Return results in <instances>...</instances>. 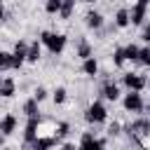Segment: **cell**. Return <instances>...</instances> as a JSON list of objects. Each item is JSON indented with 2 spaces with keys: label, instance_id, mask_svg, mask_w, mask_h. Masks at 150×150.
<instances>
[{
  "label": "cell",
  "instance_id": "1",
  "mask_svg": "<svg viewBox=\"0 0 150 150\" xmlns=\"http://www.w3.org/2000/svg\"><path fill=\"white\" fill-rule=\"evenodd\" d=\"M127 134H129V138H131L136 145H143L145 138H150V120L143 117V120L131 122V124L127 127Z\"/></svg>",
  "mask_w": 150,
  "mask_h": 150
},
{
  "label": "cell",
  "instance_id": "2",
  "mask_svg": "<svg viewBox=\"0 0 150 150\" xmlns=\"http://www.w3.org/2000/svg\"><path fill=\"white\" fill-rule=\"evenodd\" d=\"M40 42H42V45H47V49H49L52 54H61V52L66 49V42H68V38H66L63 33L42 30V33H40Z\"/></svg>",
  "mask_w": 150,
  "mask_h": 150
},
{
  "label": "cell",
  "instance_id": "3",
  "mask_svg": "<svg viewBox=\"0 0 150 150\" xmlns=\"http://www.w3.org/2000/svg\"><path fill=\"white\" fill-rule=\"evenodd\" d=\"M84 120H87L89 124H103V122L108 120V110H105V105H103L101 101L89 103L87 110H84Z\"/></svg>",
  "mask_w": 150,
  "mask_h": 150
},
{
  "label": "cell",
  "instance_id": "4",
  "mask_svg": "<svg viewBox=\"0 0 150 150\" xmlns=\"http://www.w3.org/2000/svg\"><path fill=\"white\" fill-rule=\"evenodd\" d=\"M122 84L129 89V91H143L148 87V80L138 73H124L122 75Z\"/></svg>",
  "mask_w": 150,
  "mask_h": 150
},
{
  "label": "cell",
  "instance_id": "5",
  "mask_svg": "<svg viewBox=\"0 0 150 150\" xmlns=\"http://www.w3.org/2000/svg\"><path fill=\"white\" fill-rule=\"evenodd\" d=\"M122 105H124V110H127V112H143V108H145L141 91H129V94H124Z\"/></svg>",
  "mask_w": 150,
  "mask_h": 150
},
{
  "label": "cell",
  "instance_id": "6",
  "mask_svg": "<svg viewBox=\"0 0 150 150\" xmlns=\"http://www.w3.org/2000/svg\"><path fill=\"white\" fill-rule=\"evenodd\" d=\"M77 150H105V141L103 138H96L91 131H84L82 138H80Z\"/></svg>",
  "mask_w": 150,
  "mask_h": 150
},
{
  "label": "cell",
  "instance_id": "7",
  "mask_svg": "<svg viewBox=\"0 0 150 150\" xmlns=\"http://www.w3.org/2000/svg\"><path fill=\"white\" fill-rule=\"evenodd\" d=\"M26 52H28V42L19 40L14 45V52H12V68H21L26 63Z\"/></svg>",
  "mask_w": 150,
  "mask_h": 150
},
{
  "label": "cell",
  "instance_id": "8",
  "mask_svg": "<svg viewBox=\"0 0 150 150\" xmlns=\"http://www.w3.org/2000/svg\"><path fill=\"white\" fill-rule=\"evenodd\" d=\"M145 12H148V7L141 5V2H136V5L129 9V21H131L134 26H143V23H145Z\"/></svg>",
  "mask_w": 150,
  "mask_h": 150
},
{
  "label": "cell",
  "instance_id": "9",
  "mask_svg": "<svg viewBox=\"0 0 150 150\" xmlns=\"http://www.w3.org/2000/svg\"><path fill=\"white\" fill-rule=\"evenodd\" d=\"M38 127H40V115L38 117H28L26 131H23V143H33L38 138Z\"/></svg>",
  "mask_w": 150,
  "mask_h": 150
},
{
  "label": "cell",
  "instance_id": "10",
  "mask_svg": "<svg viewBox=\"0 0 150 150\" xmlns=\"http://www.w3.org/2000/svg\"><path fill=\"white\" fill-rule=\"evenodd\" d=\"M84 23H87V28L101 30V28H103V14L96 12V9H89V12L84 14Z\"/></svg>",
  "mask_w": 150,
  "mask_h": 150
},
{
  "label": "cell",
  "instance_id": "11",
  "mask_svg": "<svg viewBox=\"0 0 150 150\" xmlns=\"http://www.w3.org/2000/svg\"><path fill=\"white\" fill-rule=\"evenodd\" d=\"M101 96H103L105 101H117V98H120V87H117L112 80H105L103 87H101Z\"/></svg>",
  "mask_w": 150,
  "mask_h": 150
},
{
  "label": "cell",
  "instance_id": "12",
  "mask_svg": "<svg viewBox=\"0 0 150 150\" xmlns=\"http://www.w3.org/2000/svg\"><path fill=\"white\" fill-rule=\"evenodd\" d=\"M14 131H16V115L7 112V115L0 120V134H2V136H12Z\"/></svg>",
  "mask_w": 150,
  "mask_h": 150
},
{
  "label": "cell",
  "instance_id": "13",
  "mask_svg": "<svg viewBox=\"0 0 150 150\" xmlns=\"http://www.w3.org/2000/svg\"><path fill=\"white\" fill-rule=\"evenodd\" d=\"M59 141H56V136H38L33 143H30V148L33 150H49V148H54Z\"/></svg>",
  "mask_w": 150,
  "mask_h": 150
},
{
  "label": "cell",
  "instance_id": "14",
  "mask_svg": "<svg viewBox=\"0 0 150 150\" xmlns=\"http://www.w3.org/2000/svg\"><path fill=\"white\" fill-rule=\"evenodd\" d=\"M14 94H16V82H14L12 77H5L2 84H0V96H2V98H12Z\"/></svg>",
  "mask_w": 150,
  "mask_h": 150
},
{
  "label": "cell",
  "instance_id": "15",
  "mask_svg": "<svg viewBox=\"0 0 150 150\" xmlns=\"http://www.w3.org/2000/svg\"><path fill=\"white\" fill-rule=\"evenodd\" d=\"M82 73L89 75V77H96V73H98V63H96L94 56H89V59L82 61Z\"/></svg>",
  "mask_w": 150,
  "mask_h": 150
},
{
  "label": "cell",
  "instance_id": "16",
  "mask_svg": "<svg viewBox=\"0 0 150 150\" xmlns=\"http://www.w3.org/2000/svg\"><path fill=\"white\" fill-rule=\"evenodd\" d=\"M131 21H129V9L127 7H122V9H117L115 12V26L117 28H127Z\"/></svg>",
  "mask_w": 150,
  "mask_h": 150
},
{
  "label": "cell",
  "instance_id": "17",
  "mask_svg": "<svg viewBox=\"0 0 150 150\" xmlns=\"http://www.w3.org/2000/svg\"><path fill=\"white\" fill-rule=\"evenodd\" d=\"M26 61H28V63H38V61H40V42H30V45H28Z\"/></svg>",
  "mask_w": 150,
  "mask_h": 150
},
{
  "label": "cell",
  "instance_id": "18",
  "mask_svg": "<svg viewBox=\"0 0 150 150\" xmlns=\"http://www.w3.org/2000/svg\"><path fill=\"white\" fill-rule=\"evenodd\" d=\"M73 9H75V0H61L59 16H61V19H70V16H73Z\"/></svg>",
  "mask_w": 150,
  "mask_h": 150
},
{
  "label": "cell",
  "instance_id": "19",
  "mask_svg": "<svg viewBox=\"0 0 150 150\" xmlns=\"http://www.w3.org/2000/svg\"><path fill=\"white\" fill-rule=\"evenodd\" d=\"M21 110H23V115H26V117H38V112H40V110H38V101H35V98H28V101L23 103V108H21Z\"/></svg>",
  "mask_w": 150,
  "mask_h": 150
},
{
  "label": "cell",
  "instance_id": "20",
  "mask_svg": "<svg viewBox=\"0 0 150 150\" xmlns=\"http://www.w3.org/2000/svg\"><path fill=\"white\" fill-rule=\"evenodd\" d=\"M77 56H80L82 61L91 56V45H89L87 40H80V42H77Z\"/></svg>",
  "mask_w": 150,
  "mask_h": 150
},
{
  "label": "cell",
  "instance_id": "21",
  "mask_svg": "<svg viewBox=\"0 0 150 150\" xmlns=\"http://www.w3.org/2000/svg\"><path fill=\"white\" fill-rule=\"evenodd\" d=\"M52 98H54V103H56V105H63V103H66V98H68L66 87H56V89H54V94H52Z\"/></svg>",
  "mask_w": 150,
  "mask_h": 150
},
{
  "label": "cell",
  "instance_id": "22",
  "mask_svg": "<svg viewBox=\"0 0 150 150\" xmlns=\"http://www.w3.org/2000/svg\"><path fill=\"white\" fill-rule=\"evenodd\" d=\"M68 134H70V124H68V122H59V124H56V129H54V136H56V141L66 138Z\"/></svg>",
  "mask_w": 150,
  "mask_h": 150
},
{
  "label": "cell",
  "instance_id": "23",
  "mask_svg": "<svg viewBox=\"0 0 150 150\" xmlns=\"http://www.w3.org/2000/svg\"><path fill=\"white\" fill-rule=\"evenodd\" d=\"M136 63H141V66H150V45H145V47L138 49V59H136Z\"/></svg>",
  "mask_w": 150,
  "mask_h": 150
},
{
  "label": "cell",
  "instance_id": "24",
  "mask_svg": "<svg viewBox=\"0 0 150 150\" xmlns=\"http://www.w3.org/2000/svg\"><path fill=\"white\" fill-rule=\"evenodd\" d=\"M112 63H115L117 68H122V66L127 63V56H124V47H117V49L112 52Z\"/></svg>",
  "mask_w": 150,
  "mask_h": 150
},
{
  "label": "cell",
  "instance_id": "25",
  "mask_svg": "<svg viewBox=\"0 0 150 150\" xmlns=\"http://www.w3.org/2000/svg\"><path fill=\"white\" fill-rule=\"evenodd\" d=\"M138 49H141V47H136V45H127V47H124V56H127V61L136 63V59H138Z\"/></svg>",
  "mask_w": 150,
  "mask_h": 150
},
{
  "label": "cell",
  "instance_id": "26",
  "mask_svg": "<svg viewBox=\"0 0 150 150\" xmlns=\"http://www.w3.org/2000/svg\"><path fill=\"white\" fill-rule=\"evenodd\" d=\"M9 68H12V54L0 49V73L2 70H9Z\"/></svg>",
  "mask_w": 150,
  "mask_h": 150
},
{
  "label": "cell",
  "instance_id": "27",
  "mask_svg": "<svg viewBox=\"0 0 150 150\" xmlns=\"http://www.w3.org/2000/svg\"><path fill=\"white\" fill-rule=\"evenodd\" d=\"M59 9H61V0H47L45 2V12L47 14H59Z\"/></svg>",
  "mask_w": 150,
  "mask_h": 150
},
{
  "label": "cell",
  "instance_id": "28",
  "mask_svg": "<svg viewBox=\"0 0 150 150\" xmlns=\"http://www.w3.org/2000/svg\"><path fill=\"white\" fill-rule=\"evenodd\" d=\"M33 98H35L38 103H40V101H45V98H47V89H45V87H35V91H33Z\"/></svg>",
  "mask_w": 150,
  "mask_h": 150
},
{
  "label": "cell",
  "instance_id": "29",
  "mask_svg": "<svg viewBox=\"0 0 150 150\" xmlns=\"http://www.w3.org/2000/svg\"><path fill=\"white\" fill-rule=\"evenodd\" d=\"M141 40L145 45H150V23H143V33H141Z\"/></svg>",
  "mask_w": 150,
  "mask_h": 150
},
{
  "label": "cell",
  "instance_id": "30",
  "mask_svg": "<svg viewBox=\"0 0 150 150\" xmlns=\"http://www.w3.org/2000/svg\"><path fill=\"white\" fill-rule=\"evenodd\" d=\"M120 129H122L120 122H112V124L108 127V136H120Z\"/></svg>",
  "mask_w": 150,
  "mask_h": 150
},
{
  "label": "cell",
  "instance_id": "31",
  "mask_svg": "<svg viewBox=\"0 0 150 150\" xmlns=\"http://www.w3.org/2000/svg\"><path fill=\"white\" fill-rule=\"evenodd\" d=\"M61 150H77V148H75V143H63Z\"/></svg>",
  "mask_w": 150,
  "mask_h": 150
},
{
  "label": "cell",
  "instance_id": "32",
  "mask_svg": "<svg viewBox=\"0 0 150 150\" xmlns=\"http://www.w3.org/2000/svg\"><path fill=\"white\" fill-rule=\"evenodd\" d=\"M5 21V7H2V2H0V23Z\"/></svg>",
  "mask_w": 150,
  "mask_h": 150
},
{
  "label": "cell",
  "instance_id": "33",
  "mask_svg": "<svg viewBox=\"0 0 150 150\" xmlns=\"http://www.w3.org/2000/svg\"><path fill=\"white\" fill-rule=\"evenodd\" d=\"M5 138H7V136H2V134H0V148L5 145Z\"/></svg>",
  "mask_w": 150,
  "mask_h": 150
},
{
  "label": "cell",
  "instance_id": "34",
  "mask_svg": "<svg viewBox=\"0 0 150 150\" xmlns=\"http://www.w3.org/2000/svg\"><path fill=\"white\" fill-rule=\"evenodd\" d=\"M138 2H141V5H145V7L150 5V0H138Z\"/></svg>",
  "mask_w": 150,
  "mask_h": 150
},
{
  "label": "cell",
  "instance_id": "35",
  "mask_svg": "<svg viewBox=\"0 0 150 150\" xmlns=\"http://www.w3.org/2000/svg\"><path fill=\"white\" fill-rule=\"evenodd\" d=\"M82 2H87V5H94V2H96V0H82Z\"/></svg>",
  "mask_w": 150,
  "mask_h": 150
},
{
  "label": "cell",
  "instance_id": "36",
  "mask_svg": "<svg viewBox=\"0 0 150 150\" xmlns=\"http://www.w3.org/2000/svg\"><path fill=\"white\" fill-rule=\"evenodd\" d=\"M2 80H5V77H2V75H0V84H2Z\"/></svg>",
  "mask_w": 150,
  "mask_h": 150
},
{
  "label": "cell",
  "instance_id": "37",
  "mask_svg": "<svg viewBox=\"0 0 150 150\" xmlns=\"http://www.w3.org/2000/svg\"><path fill=\"white\" fill-rule=\"evenodd\" d=\"M143 150H150V148H143Z\"/></svg>",
  "mask_w": 150,
  "mask_h": 150
},
{
  "label": "cell",
  "instance_id": "38",
  "mask_svg": "<svg viewBox=\"0 0 150 150\" xmlns=\"http://www.w3.org/2000/svg\"><path fill=\"white\" fill-rule=\"evenodd\" d=\"M2 150H9V148H2Z\"/></svg>",
  "mask_w": 150,
  "mask_h": 150
},
{
  "label": "cell",
  "instance_id": "39",
  "mask_svg": "<svg viewBox=\"0 0 150 150\" xmlns=\"http://www.w3.org/2000/svg\"><path fill=\"white\" fill-rule=\"evenodd\" d=\"M110 2H115V0H110Z\"/></svg>",
  "mask_w": 150,
  "mask_h": 150
},
{
  "label": "cell",
  "instance_id": "40",
  "mask_svg": "<svg viewBox=\"0 0 150 150\" xmlns=\"http://www.w3.org/2000/svg\"><path fill=\"white\" fill-rule=\"evenodd\" d=\"M148 84H150V82H148Z\"/></svg>",
  "mask_w": 150,
  "mask_h": 150
}]
</instances>
